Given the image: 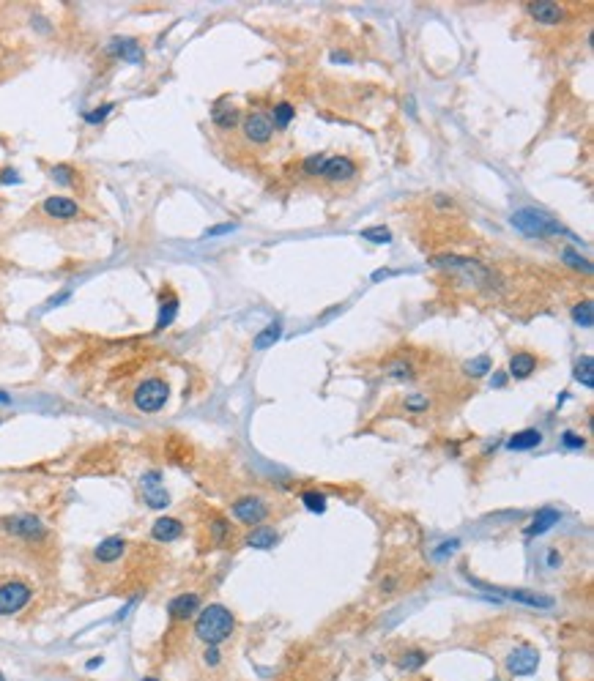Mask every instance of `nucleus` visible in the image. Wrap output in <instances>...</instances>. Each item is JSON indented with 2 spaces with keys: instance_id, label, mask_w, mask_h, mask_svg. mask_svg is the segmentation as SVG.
Returning <instances> with one entry per match:
<instances>
[{
  "instance_id": "nucleus-1",
  "label": "nucleus",
  "mask_w": 594,
  "mask_h": 681,
  "mask_svg": "<svg viewBox=\"0 0 594 681\" xmlns=\"http://www.w3.org/2000/svg\"><path fill=\"white\" fill-rule=\"evenodd\" d=\"M236 627V618L233 613L225 607V605H209L200 610L198 616V624H195V635L206 643V646H220L222 640L231 638Z\"/></svg>"
},
{
  "instance_id": "nucleus-37",
  "label": "nucleus",
  "mask_w": 594,
  "mask_h": 681,
  "mask_svg": "<svg viewBox=\"0 0 594 681\" xmlns=\"http://www.w3.org/2000/svg\"><path fill=\"white\" fill-rule=\"evenodd\" d=\"M430 402H427V397H422V394H414V397H408L405 400V408L408 411H425Z\"/></svg>"
},
{
  "instance_id": "nucleus-33",
  "label": "nucleus",
  "mask_w": 594,
  "mask_h": 681,
  "mask_svg": "<svg viewBox=\"0 0 594 681\" xmlns=\"http://www.w3.org/2000/svg\"><path fill=\"white\" fill-rule=\"evenodd\" d=\"M323 164H326V156H307V162H304V173H307V175H312V178H318V175L323 173Z\"/></svg>"
},
{
  "instance_id": "nucleus-5",
  "label": "nucleus",
  "mask_w": 594,
  "mask_h": 681,
  "mask_svg": "<svg viewBox=\"0 0 594 681\" xmlns=\"http://www.w3.org/2000/svg\"><path fill=\"white\" fill-rule=\"evenodd\" d=\"M537 665H540V654L531 646H518L507 657V671L512 676H531L537 671Z\"/></svg>"
},
{
  "instance_id": "nucleus-28",
  "label": "nucleus",
  "mask_w": 594,
  "mask_h": 681,
  "mask_svg": "<svg viewBox=\"0 0 594 681\" xmlns=\"http://www.w3.org/2000/svg\"><path fill=\"white\" fill-rule=\"evenodd\" d=\"M361 238L370 241V244H389L392 241V233H389V227L375 225V227H364L361 230Z\"/></svg>"
},
{
  "instance_id": "nucleus-12",
  "label": "nucleus",
  "mask_w": 594,
  "mask_h": 681,
  "mask_svg": "<svg viewBox=\"0 0 594 681\" xmlns=\"http://www.w3.org/2000/svg\"><path fill=\"white\" fill-rule=\"evenodd\" d=\"M151 534H153V539H159V542H173V539H178V537L184 534V526H181V520H176V517H159V520L153 523Z\"/></svg>"
},
{
  "instance_id": "nucleus-26",
  "label": "nucleus",
  "mask_w": 594,
  "mask_h": 681,
  "mask_svg": "<svg viewBox=\"0 0 594 681\" xmlns=\"http://www.w3.org/2000/svg\"><path fill=\"white\" fill-rule=\"evenodd\" d=\"M573 321L584 329H592L594 326V312H592V301H581L573 307Z\"/></svg>"
},
{
  "instance_id": "nucleus-22",
  "label": "nucleus",
  "mask_w": 594,
  "mask_h": 681,
  "mask_svg": "<svg viewBox=\"0 0 594 681\" xmlns=\"http://www.w3.org/2000/svg\"><path fill=\"white\" fill-rule=\"evenodd\" d=\"M575 380L584 383L586 389L594 386V358L592 356H581L578 364H575Z\"/></svg>"
},
{
  "instance_id": "nucleus-3",
  "label": "nucleus",
  "mask_w": 594,
  "mask_h": 681,
  "mask_svg": "<svg viewBox=\"0 0 594 681\" xmlns=\"http://www.w3.org/2000/svg\"><path fill=\"white\" fill-rule=\"evenodd\" d=\"M167 397H170L167 383L159 380V378H151V380H145V383L137 386V391H134V405H137L140 411H145V413H156V411L165 408Z\"/></svg>"
},
{
  "instance_id": "nucleus-39",
  "label": "nucleus",
  "mask_w": 594,
  "mask_h": 681,
  "mask_svg": "<svg viewBox=\"0 0 594 681\" xmlns=\"http://www.w3.org/2000/svg\"><path fill=\"white\" fill-rule=\"evenodd\" d=\"M220 662V651H217V646H209L206 649V665H217Z\"/></svg>"
},
{
  "instance_id": "nucleus-21",
  "label": "nucleus",
  "mask_w": 594,
  "mask_h": 681,
  "mask_svg": "<svg viewBox=\"0 0 594 681\" xmlns=\"http://www.w3.org/2000/svg\"><path fill=\"white\" fill-rule=\"evenodd\" d=\"M246 545L255 548V550H271L277 545V531L274 528H255L246 537Z\"/></svg>"
},
{
  "instance_id": "nucleus-24",
  "label": "nucleus",
  "mask_w": 594,
  "mask_h": 681,
  "mask_svg": "<svg viewBox=\"0 0 594 681\" xmlns=\"http://www.w3.org/2000/svg\"><path fill=\"white\" fill-rule=\"evenodd\" d=\"M279 337H282V326H279V323H271V326H266V329L255 337V347H257V350H266V347H271Z\"/></svg>"
},
{
  "instance_id": "nucleus-42",
  "label": "nucleus",
  "mask_w": 594,
  "mask_h": 681,
  "mask_svg": "<svg viewBox=\"0 0 594 681\" xmlns=\"http://www.w3.org/2000/svg\"><path fill=\"white\" fill-rule=\"evenodd\" d=\"M0 402H6V405H8V402H11V397H8L6 391H0Z\"/></svg>"
},
{
  "instance_id": "nucleus-35",
  "label": "nucleus",
  "mask_w": 594,
  "mask_h": 681,
  "mask_svg": "<svg viewBox=\"0 0 594 681\" xmlns=\"http://www.w3.org/2000/svg\"><path fill=\"white\" fill-rule=\"evenodd\" d=\"M72 167H66V164H58V167H52V178L58 181V184H72Z\"/></svg>"
},
{
  "instance_id": "nucleus-16",
  "label": "nucleus",
  "mask_w": 594,
  "mask_h": 681,
  "mask_svg": "<svg viewBox=\"0 0 594 681\" xmlns=\"http://www.w3.org/2000/svg\"><path fill=\"white\" fill-rule=\"evenodd\" d=\"M44 211L55 219H72L77 217V203L69 197H47L44 200Z\"/></svg>"
},
{
  "instance_id": "nucleus-36",
  "label": "nucleus",
  "mask_w": 594,
  "mask_h": 681,
  "mask_svg": "<svg viewBox=\"0 0 594 681\" xmlns=\"http://www.w3.org/2000/svg\"><path fill=\"white\" fill-rule=\"evenodd\" d=\"M562 441H564V446H567V449H584V446H586L584 435H578V433H564V435H562Z\"/></svg>"
},
{
  "instance_id": "nucleus-40",
  "label": "nucleus",
  "mask_w": 594,
  "mask_h": 681,
  "mask_svg": "<svg viewBox=\"0 0 594 681\" xmlns=\"http://www.w3.org/2000/svg\"><path fill=\"white\" fill-rule=\"evenodd\" d=\"M231 230H236V225H231V222H228V225L211 227V230H209V235H222V233H231Z\"/></svg>"
},
{
  "instance_id": "nucleus-2",
  "label": "nucleus",
  "mask_w": 594,
  "mask_h": 681,
  "mask_svg": "<svg viewBox=\"0 0 594 681\" xmlns=\"http://www.w3.org/2000/svg\"><path fill=\"white\" fill-rule=\"evenodd\" d=\"M512 227H518L526 235H556V233H562L559 222H553L551 217H545L542 211H534V208L515 211L512 214Z\"/></svg>"
},
{
  "instance_id": "nucleus-6",
  "label": "nucleus",
  "mask_w": 594,
  "mask_h": 681,
  "mask_svg": "<svg viewBox=\"0 0 594 681\" xmlns=\"http://www.w3.org/2000/svg\"><path fill=\"white\" fill-rule=\"evenodd\" d=\"M3 528L14 537H22V539H41L44 537V526L39 517L33 515H14V517H6L3 520Z\"/></svg>"
},
{
  "instance_id": "nucleus-25",
  "label": "nucleus",
  "mask_w": 594,
  "mask_h": 681,
  "mask_svg": "<svg viewBox=\"0 0 594 681\" xmlns=\"http://www.w3.org/2000/svg\"><path fill=\"white\" fill-rule=\"evenodd\" d=\"M176 315H178V299H167V301L162 304V312H159V321H156V332L167 329V326L176 321Z\"/></svg>"
},
{
  "instance_id": "nucleus-7",
  "label": "nucleus",
  "mask_w": 594,
  "mask_h": 681,
  "mask_svg": "<svg viewBox=\"0 0 594 681\" xmlns=\"http://www.w3.org/2000/svg\"><path fill=\"white\" fill-rule=\"evenodd\" d=\"M233 515H236L241 523H246V526H257V523L266 520L268 506H266L260 498L246 495V498H238L236 504H233Z\"/></svg>"
},
{
  "instance_id": "nucleus-29",
  "label": "nucleus",
  "mask_w": 594,
  "mask_h": 681,
  "mask_svg": "<svg viewBox=\"0 0 594 681\" xmlns=\"http://www.w3.org/2000/svg\"><path fill=\"white\" fill-rule=\"evenodd\" d=\"M562 257H564V263H567L570 268H578V271H584V274H589V271H592V263H589L586 257H581L575 249H564V255H562Z\"/></svg>"
},
{
  "instance_id": "nucleus-8",
  "label": "nucleus",
  "mask_w": 594,
  "mask_h": 681,
  "mask_svg": "<svg viewBox=\"0 0 594 681\" xmlns=\"http://www.w3.org/2000/svg\"><path fill=\"white\" fill-rule=\"evenodd\" d=\"M159 482H162V476L156 471H151V473L142 476V498H145V504L151 509H165L170 504V495H167V490Z\"/></svg>"
},
{
  "instance_id": "nucleus-30",
  "label": "nucleus",
  "mask_w": 594,
  "mask_h": 681,
  "mask_svg": "<svg viewBox=\"0 0 594 681\" xmlns=\"http://www.w3.org/2000/svg\"><path fill=\"white\" fill-rule=\"evenodd\" d=\"M301 504L310 509V512H326V498L321 495V493H312V490H307L304 495H301Z\"/></svg>"
},
{
  "instance_id": "nucleus-27",
  "label": "nucleus",
  "mask_w": 594,
  "mask_h": 681,
  "mask_svg": "<svg viewBox=\"0 0 594 681\" xmlns=\"http://www.w3.org/2000/svg\"><path fill=\"white\" fill-rule=\"evenodd\" d=\"M293 115H296V110H293V105H288V102H279L277 107H274V123L271 126H277V129H288V123L293 120Z\"/></svg>"
},
{
  "instance_id": "nucleus-13",
  "label": "nucleus",
  "mask_w": 594,
  "mask_h": 681,
  "mask_svg": "<svg viewBox=\"0 0 594 681\" xmlns=\"http://www.w3.org/2000/svg\"><path fill=\"white\" fill-rule=\"evenodd\" d=\"M540 444H542V433L540 430H520V433H515L507 441V449L509 452H529V449H537Z\"/></svg>"
},
{
  "instance_id": "nucleus-43",
  "label": "nucleus",
  "mask_w": 594,
  "mask_h": 681,
  "mask_svg": "<svg viewBox=\"0 0 594 681\" xmlns=\"http://www.w3.org/2000/svg\"><path fill=\"white\" fill-rule=\"evenodd\" d=\"M142 681H156V679H142Z\"/></svg>"
},
{
  "instance_id": "nucleus-34",
  "label": "nucleus",
  "mask_w": 594,
  "mask_h": 681,
  "mask_svg": "<svg viewBox=\"0 0 594 681\" xmlns=\"http://www.w3.org/2000/svg\"><path fill=\"white\" fill-rule=\"evenodd\" d=\"M116 110V105H102V107H96V110H91V113H85V120L88 123H99V120H105L107 115Z\"/></svg>"
},
{
  "instance_id": "nucleus-41",
  "label": "nucleus",
  "mask_w": 594,
  "mask_h": 681,
  "mask_svg": "<svg viewBox=\"0 0 594 681\" xmlns=\"http://www.w3.org/2000/svg\"><path fill=\"white\" fill-rule=\"evenodd\" d=\"M0 181H3V184H17V181H19V178H17V173H14V170H6V173H3V178H0Z\"/></svg>"
},
{
  "instance_id": "nucleus-31",
  "label": "nucleus",
  "mask_w": 594,
  "mask_h": 681,
  "mask_svg": "<svg viewBox=\"0 0 594 681\" xmlns=\"http://www.w3.org/2000/svg\"><path fill=\"white\" fill-rule=\"evenodd\" d=\"M425 662H427V654H425V651H408V654H403L400 668H403V671H416V668H422Z\"/></svg>"
},
{
  "instance_id": "nucleus-11",
  "label": "nucleus",
  "mask_w": 594,
  "mask_h": 681,
  "mask_svg": "<svg viewBox=\"0 0 594 681\" xmlns=\"http://www.w3.org/2000/svg\"><path fill=\"white\" fill-rule=\"evenodd\" d=\"M198 610H200V596H198V594H178V596L167 605V613H170V618H176V621H187V618H192Z\"/></svg>"
},
{
  "instance_id": "nucleus-15",
  "label": "nucleus",
  "mask_w": 594,
  "mask_h": 681,
  "mask_svg": "<svg viewBox=\"0 0 594 681\" xmlns=\"http://www.w3.org/2000/svg\"><path fill=\"white\" fill-rule=\"evenodd\" d=\"M107 50L113 55L123 58V61H129V63H140L142 61V50H140V44L134 39H113Z\"/></svg>"
},
{
  "instance_id": "nucleus-23",
  "label": "nucleus",
  "mask_w": 594,
  "mask_h": 681,
  "mask_svg": "<svg viewBox=\"0 0 594 681\" xmlns=\"http://www.w3.org/2000/svg\"><path fill=\"white\" fill-rule=\"evenodd\" d=\"M211 120L220 126V129H233L238 123V110L236 107H225V105H217L214 113H211Z\"/></svg>"
},
{
  "instance_id": "nucleus-19",
  "label": "nucleus",
  "mask_w": 594,
  "mask_h": 681,
  "mask_svg": "<svg viewBox=\"0 0 594 681\" xmlns=\"http://www.w3.org/2000/svg\"><path fill=\"white\" fill-rule=\"evenodd\" d=\"M534 367H537V358L531 353H515L509 358V375L512 378H529L534 372Z\"/></svg>"
},
{
  "instance_id": "nucleus-14",
  "label": "nucleus",
  "mask_w": 594,
  "mask_h": 681,
  "mask_svg": "<svg viewBox=\"0 0 594 681\" xmlns=\"http://www.w3.org/2000/svg\"><path fill=\"white\" fill-rule=\"evenodd\" d=\"M559 520H562V515H559L556 509H551V506H548V509H540V512H537V517L531 520V526L526 528V537H540V534L551 531Z\"/></svg>"
},
{
  "instance_id": "nucleus-38",
  "label": "nucleus",
  "mask_w": 594,
  "mask_h": 681,
  "mask_svg": "<svg viewBox=\"0 0 594 681\" xmlns=\"http://www.w3.org/2000/svg\"><path fill=\"white\" fill-rule=\"evenodd\" d=\"M389 372H394V378H411V367H405V364H394V367H389Z\"/></svg>"
},
{
  "instance_id": "nucleus-32",
  "label": "nucleus",
  "mask_w": 594,
  "mask_h": 681,
  "mask_svg": "<svg viewBox=\"0 0 594 681\" xmlns=\"http://www.w3.org/2000/svg\"><path fill=\"white\" fill-rule=\"evenodd\" d=\"M487 369H490V356H476V358H471V361L466 364V372L474 375V378L487 375Z\"/></svg>"
},
{
  "instance_id": "nucleus-4",
  "label": "nucleus",
  "mask_w": 594,
  "mask_h": 681,
  "mask_svg": "<svg viewBox=\"0 0 594 681\" xmlns=\"http://www.w3.org/2000/svg\"><path fill=\"white\" fill-rule=\"evenodd\" d=\"M30 602V585L11 580L0 585V616H11L17 610H22Z\"/></svg>"
},
{
  "instance_id": "nucleus-44",
  "label": "nucleus",
  "mask_w": 594,
  "mask_h": 681,
  "mask_svg": "<svg viewBox=\"0 0 594 681\" xmlns=\"http://www.w3.org/2000/svg\"><path fill=\"white\" fill-rule=\"evenodd\" d=\"M0 681H6V679H3V673H0Z\"/></svg>"
},
{
  "instance_id": "nucleus-18",
  "label": "nucleus",
  "mask_w": 594,
  "mask_h": 681,
  "mask_svg": "<svg viewBox=\"0 0 594 681\" xmlns=\"http://www.w3.org/2000/svg\"><path fill=\"white\" fill-rule=\"evenodd\" d=\"M529 11L540 25H559L562 22V8L556 3H531Z\"/></svg>"
},
{
  "instance_id": "nucleus-17",
  "label": "nucleus",
  "mask_w": 594,
  "mask_h": 681,
  "mask_svg": "<svg viewBox=\"0 0 594 681\" xmlns=\"http://www.w3.org/2000/svg\"><path fill=\"white\" fill-rule=\"evenodd\" d=\"M501 594H507L509 599H515V602H523V605H529V607H542V610H551L556 602L551 599V596H542V594H531V591H523V588H515V591H501Z\"/></svg>"
},
{
  "instance_id": "nucleus-10",
  "label": "nucleus",
  "mask_w": 594,
  "mask_h": 681,
  "mask_svg": "<svg viewBox=\"0 0 594 681\" xmlns=\"http://www.w3.org/2000/svg\"><path fill=\"white\" fill-rule=\"evenodd\" d=\"M354 175H357V164L348 156H326L321 178H326V181H348Z\"/></svg>"
},
{
  "instance_id": "nucleus-9",
  "label": "nucleus",
  "mask_w": 594,
  "mask_h": 681,
  "mask_svg": "<svg viewBox=\"0 0 594 681\" xmlns=\"http://www.w3.org/2000/svg\"><path fill=\"white\" fill-rule=\"evenodd\" d=\"M244 134H246V140H249V142H257V145L268 142V140H271V134H274L271 118H266V115H260V113L246 115V120H244Z\"/></svg>"
},
{
  "instance_id": "nucleus-20",
  "label": "nucleus",
  "mask_w": 594,
  "mask_h": 681,
  "mask_svg": "<svg viewBox=\"0 0 594 681\" xmlns=\"http://www.w3.org/2000/svg\"><path fill=\"white\" fill-rule=\"evenodd\" d=\"M123 539H118V537H110V539H105L96 550H94V556L99 559V561H105V564H110V561H116V559H120L123 556Z\"/></svg>"
}]
</instances>
